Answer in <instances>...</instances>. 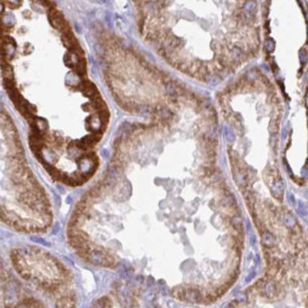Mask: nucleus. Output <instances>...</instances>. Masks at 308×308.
Segmentation results:
<instances>
[{
	"instance_id": "1a4fd4ad",
	"label": "nucleus",
	"mask_w": 308,
	"mask_h": 308,
	"mask_svg": "<svg viewBox=\"0 0 308 308\" xmlns=\"http://www.w3.org/2000/svg\"><path fill=\"white\" fill-rule=\"evenodd\" d=\"M249 240H250V245H251L252 247H255V244H256V237H255L254 234H251V235H250V239H249Z\"/></svg>"
},
{
	"instance_id": "f03ea898",
	"label": "nucleus",
	"mask_w": 308,
	"mask_h": 308,
	"mask_svg": "<svg viewBox=\"0 0 308 308\" xmlns=\"http://www.w3.org/2000/svg\"><path fill=\"white\" fill-rule=\"evenodd\" d=\"M284 184L283 181H278L272 188V193L277 199H282L284 195Z\"/></svg>"
},
{
	"instance_id": "20e7f679",
	"label": "nucleus",
	"mask_w": 308,
	"mask_h": 308,
	"mask_svg": "<svg viewBox=\"0 0 308 308\" xmlns=\"http://www.w3.org/2000/svg\"><path fill=\"white\" fill-rule=\"evenodd\" d=\"M284 221H285V225H286L287 227H289V228H292V227H294V226L296 225V220H295L294 216L291 215L290 213L285 214V218H284Z\"/></svg>"
},
{
	"instance_id": "7ed1b4c3",
	"label": "nucleus",
	"mask_w": 308,
	"mask_h": 308,
	"mask_svg": "<svg viewBox=\"0 0 308 308\" xmlns=\"http://www.w3.org/2000/svg\"><path fill=\"white\" fill-rule=\"evenodd\" d=\"M262 241H263V244L267 248H271L275 245V238L273 237V235L268 231L264 232V234L262 237Z\"/></svg>"
},
{
	"instance_id": "9b49d317",
	"label": "nucleus",
	"mask_w": 308,
	"mask_h": 308,
	"mask_svg": "<svg viewBox=\"0 0 308 308\" xmlns=\"http://www.w3.org/2000/svg\"><path fill=\"white\" fill-rule=\"evenodd\" d=\"M290 200L292 201V204H293V205H295V204H296V202H295V199H294V195H290Z\"/></svg>"
},
{
	"instance_id": "6e6552de",
	"label": "nucleus",
	"mask_w": 308,
	"mask_h": 308,
	"mask_svg": "<svg viewBox=\"0 0 308 308\" xmlns=\"http://www.w3.org/2000/svg\"><path fill=\"white\" fill-rule=\"evenodd\" d=\"M226 134H227V138L228 139V141H233V134L229 129H226Z\"/></svg>"
},
{
	"instance_id": "0eeeda50",
	"label": "nucleus",
	"mask_w": 308,
	"mask_h": 308,
	"mask_svg": "<svg viewBox=\"0 0 308 308\" xmlns=\"http://www.w3.org/2000/svg\"><path fill=\"white\" fill-rule=\"evenodd\" d=\"M298 212H299V213L301 215V216H305L306 215V213H307V211H306V207L304 206V204H302L301 202H300V206L298 208Z\"/></svg>"
},
{
	"instance_id": "423d86ee",
	"label": "nucleus",
	"mask_w": 308,
	"mask_h": 308,
	"mask_svg": "<svg viewBox=\"0 0 308 308\" xmlns=\"http://www.w3.org/2000/svg\"><path fill=\"white\" fill-rule=\"evenodd\" d=\"M231 222H232V225L235 227V228L237 230H241L242 229V228H243V222H242V220H241L240 217H234Z\"/></svg>"
},
{
	"instance_id": "f257e3e1",
	"label": "nucleus",
	"mask_w": 308,
	"mask_h": 308,
	"mask_svg": "<svg viewBox=\"0 0 308 308\" xmlns=\"http://www.w3.org/2000/svg\"><path fill=\"white\" fill-rule=\"evenodd\" d=\"M201 298H202V296H201L199 290H197L195 288H190V289L186 290L185 300L187 301L196 303V302H199L201 300Z\"/></svg>"
},
{
	"instance_id": "9d476101",
	"label": "nucleus",
	"mask_w": 308,
	"mask_h": 308,
	"mask_svg": "<svg viewBox=\"0 0 308 308\" xmlns=\"http://www.w3.org/2000/svg\"><path fill=\"white\" fill-rule=\"evenodd\" d=\"M254 277H255V272H252L251 274H249V275L247 277V279H246V282H249V281H251V280H252Z\"/></svg>"
},
{
	"instance_id": "39448f33",
	"label": "nucleus",
	"mask_w": 308,
	"mask_h": 308,
	"mask_svg": "<svg viewBox=\"0 0 308 308\" xmlns=\"http://www.w3.org/2000/svg\"><path fill=\"white\" fill-rule=\"evenodd\" d=\"M276 290H277V288H276L275 285L273 284V283H269V284H267L266 286H265V291H266V293H267L268 296H273V295H275Z\"/></svg>"
}]
</instances>
